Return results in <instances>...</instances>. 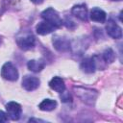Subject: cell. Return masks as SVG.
<instances>
[{
    "instance_id": "cell-1",
    "label": "cell",
    "mask_w": 123,
    "mask_h": 123,
    "mask_svg": "<svg viewBox=\"0 0 123 123\" xmlns=\"http://www.w3.org/2000/svg\"><path fill=\"white\" fill-rule=\"evenodd\" d=\"M41 17L44 19V21L49 22L55 28H60L62 25V20L60 17L59 13L52 8H48L44 10L41 12Z\"/></svg>"
},
{
    "instance_id": "cell-2",
    "label": "cell",
    "mask_w": 123,
    "mask_h": 123,
    "mask_svg": "<svg viewBox=\"0 0 123 123\" xmlns=\"http://www.w3.org/2000/svg\"><path fill=\"white\" fill-rule=\"evenodd\" d=\"M1 76L8 81H16L18 78V71L12 62H6L1 68Z\"/></svg>"
},
{
    "instance_id": "cell-3",
    "label": "cell",
    "mask_w": 123,
    "mask_h": 123,
    "mask_svg": "<svg viewBox=\"0 0 123 123\" xmlns=\"http://www.w3.org/2000/svg\"><path fill=\"white\" fill-rule=\"evenodd\" d=\"M75 90H76V94L86 103L92 104L97 97V91L89 89V88L75 87Z\"/></svg>"
},
{
    "instance_id": "cell-4",
    "label": "cell",
    "mask_w": 123,
    "mask_h": 123,
    "mask_svg": "<svg viewBox=\"0 0 123 123\" xmlns=\"http://www.w3.org/2000/svg\"><path fill=\"white\" fill-rule=\"evenodd\" d=\"M16 42L19 48L23 50H29L33 48L35 45V37L30 33H26L23 36L18 37L16 39Z\"/></svg>"
},
{
    "instance_id": "cell-5",
    "label": "cell",
    "mask_w": 123,
    "mask_h": 123,
    "mask_svg": "<svg viewBox=\"0 0 123 123\" xmlns=\"http://www.w3.org/2000/svg\"><path fill=\"white\" fill-rule=\"evenodd\" d=\"M6 110H7V114L12 120H18L21 116L22 109L21 106L16 103V102H9L6 105Z\"/></svg>"
},
{
    "instance_id": "cell-6",
    "label": "cell",
    "mask_w": 123,
    "mask_h": 123,
    "mask_svg": "<svg viewBox=\"0 0 123 123\" xmlns=\"http://www.w3.org/2000/svg\"><path fill=\"white\" fill-rule=\"evenodd\" d=\"M39 84H40L39 79L35 76L26 75L25 77H23V80H22V86L24 89H26L28 91L37 89L39 86Z\"/></svg>"
},
{
    "instance_id": "cell-7",
    "label": "cell",
    "mask_w": 123,
    "mask_h": 123,
    "mask_svg": "<svg viewBox=\"0 0 123 123\" xmlns=\"http://www.w3.org/2000/svg\"><path fill=\"white\" fill-rule=\"evenodd\" d=\"M106 31H107V34L110 37H111L112 38H121V37H122L121 28L113 20L108 21V23L106 25Z\"/></svg>"
},
{
    "instance_id": "cell-8",
    "label": "cell",
    "mask_w": 123,
    "mask_h": 123,
    "mask_svg": "<svg viewBox=\"0 0 123 123\" xmlns=\"http://www.w3.org/2000/svg\"><path fill=\"white\" fill-rule=\"evenodd\" d=\"M53 45L54 47L60 52H66L70 49V42L65 37H55L53 38Z\"/></svg>"
},
{
    "instance_id": "cell-9",
    "label": "cell",
    "mask_w": 123,
    "mask_h": 123,
    "mask_svg": "<svg viewBox=\"0 0 123 123\" xmlns=\"http://www.w3.org/2000/svg\"><path fill=\"white\" fill-rule=\"evenodd\" d=\"M72 14L75 15L77 18L81 19V20H86L87 19V9L84 4H78L75 5L72 10Z\"/></svg>"
},
{
    "instance_id": "cell-10",
    "label": "cell",
    "mask_w": 123,
    "mask_h": 123,
    "mask_svg": "<svg viewBox=\"0 0 123 123\" xmlns=\"http://www.w3.org/2000/svg\"><path fill=\"white\" fill-rule=\"evenodd\" d=\"M55 29H57V28H55L52 24H50V23L47 22V21L39 22V23L37 25V27H36L37 33L38 35H42V36L48 35V34L52 33Z\"/></svg>"
},
{
    "instance_id": "cell-11",
    "label": "cell",
    "mask_w": 123,
    "mask_h": 123,
    "mask_svg": "<svg viewBox=\"0 0 123 123\" xmlns=\"http://www.w3.org/2000/svg\"><path fill=\"white\" fill-rule=\"evenodd\" d=\"M81 69L86 73H93L96 69L95 62L92 58H86L81 62Z\"/></svg>"
},
{
    "instance_id": "cell-12",
    "label": "cell",
    "mask_w": 123,
    "mask_h": 123,
    "mask_svg": "<svg viewBox=\"0 0 123 123\" xmlns=\"http://www.w3.org/2000/svg\"><path fill=\"white\" fill-rule=\"evenodd\" d=\"M49 86H50V87L52 89H54L55 91H57L59 93H62V92H63L65 90L64 82H63V80L61 77H54V78H52V80L49 83Z\"/></svg>"
},
{
    "instance_id": "cell-13",
    "label": "cell",
    "mask_w": 123,
    "mask_h": 123,
    "mask_svg": "<svg viewBox=\"0 0 123 123\" xmlns=\"http://www.w3.org/2000/svg\"><path fill=\"white\" fill-rule=\"evenodd\" d=\"M90 19L93 20V21H96V22H100V23H104L106 21V12L99 9V8H94L91 10L90 12Z\"/></svg>"
},
{
    "instance_id": "cell-14",
    "label": "cell",
    "mask_w": 123,
    "mask_h": 123,
    "mask_svg": "<svg viewBox=\"0 0 123 123\" xmlns=\"http://www.w3.org/2000/svg\"><path fill=\"white\" fill-rule=\"evenodd\" d=\"M27 66L33 72H39L44 68L45 62L43 60H31L28 62Z\"/></svg>"
},
{
    "instance_id": "cell-15",
    "label": "cell",
    "mask_w": 123,
    "mask_h": 123,
    "mask_svg": "<svg viewBox=\"0 0 123 123\" xmlns=\"http://www.w3.org/2000/svg\"><path fill=\"white\" fill-rule=\"evenodd\" d=\"M57 102L55 100L52 99H44L42 102H40V104L38 105L39 110L44 111H53L57 108Z\"/></svg>"
},
{
    "instance_id": "cell-16",
    "label": "cell",
    "mask_w": 123,
    "mask_h": 123,
    "mask_svg": "<svg viewBox=\"0 0 123 123\" xmlns=\"http://www.w3.org/2000/svg\"><path fill=\"white\" fill-rule=\"evenodd\" d=\"M102 57H103V60H104L107 63H111V62H113L114 60H115V54H114L113 50L111 49V48L106 49V50L103 52Z\"/></svg>"
},
{
    "instance_id": "cell-17",
    "label": "cell",
    "mask_w": 123,
    "mask_h": 123,
    "mask_svg": "<svg viewBox=\"0 0 123 123\" xmlns=\"http://www.w3.org/2000/svg\"><path fill=\"white\" fill-rule=\"evenodd\" d=\"M8 120V114L5 113L3 111H0V123L6 122Z\"/></svg>"
},
{
    "instance_id": "cell-18",
    "label": "cell",
    "mask_w": 123,
    "mask_h": 123,
    "mask_svg": "<svg viewBox=\"0 0 123 123\" xmlns=\"http://www.w3.org/2000/svg\"><path fill=\"white\" fill-rule=\"evenodd\" d=\"M31 1H32L34 4H37H37H41V3L43 2V0H31Z\"/></svg>"
},
{
    "instance_id": "cell-19",
    "label": "cell",
    "mask_w": 123,
    "mask_h": 123,
    "mask_svg": "<svg viewBox=\"0 0 123 123\" xmlns=\"http://www.w3.org/2000/svg\"><path fill=\"white\" fill-rule=\"evenodd\" d=\"M112 1H122V0H112Z\"/></svg>"
}]
</instances>
